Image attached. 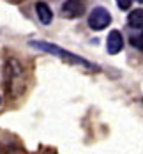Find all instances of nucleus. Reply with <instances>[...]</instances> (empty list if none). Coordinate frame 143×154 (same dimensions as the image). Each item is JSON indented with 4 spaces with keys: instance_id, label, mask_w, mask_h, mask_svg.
Listing matches in <instances>:
<instances>
[{
    "instance_id": "1",
    "label": "nucleus",
    "mask_w": 143,
    "mask_h": 154,
    "mask_svg": "<svg viewBox=\"0 0 143 154\" xmlns=\"http://www.w3.org/2000/svg\"><path fill=\"white\" fill-rule=\"evenodd\" d=\"M30 46L37 48V50H41V51H48V53H51V55H58L60 59L71 62V64H79V66H85V67H88V69H97L95 66H92L90 62H87L85 59H81L78 55L71 53V51H65V50H62L60 46H57V45L44 43V41H30Z\"/></svg>"
},
{
    "instance_id": "2",
    "label": "nucleus",
    "mask_w": 143,
    "mask_h": 154,
    "mask_svg": "<svg viewBox=\"0 0 143 154\" xmlns=\"http://www.w3.org/2000/svg\"><path fill=\"white\" fill-rule=\"evenodd\" d=\"M7 94L11 96H19L25 89V78H23V67L18 60H9L7 62Z\"/></svg>"
},
{
    "instance_id": "3",
    "label": "nucleus",
    "mask_w": 143,
    "mask_h": 154,
    "mask_svg": "<svg viewBox=\"0 0 143 154\" xmlns=\"http://www.w3.org/2000/svg\"><path fill=\"white\" fill-rule=\"evenodd\" d=\"M110 23H111V14L106 7L97 5V7H94L90 11V14H88V27L92 30H103Z\"/></svg>"
},
{
    "instance_id": "4",
    "label": "nucleus",
    "mask_w": 143,
    "mask_h": 154,
    "mask_svg": "<svg viewBox=\"0 0 143 154\" xmlns=\"http://www.w3.org/2000/svg\"><path fill=\"white\" fill-rule=\"evenodd\" d=\"M62 13L65 18H79L85 13V4L81 0H65L62 4Z\"/></svg>"
},
{
    "instance_id": "5",
    "label": "nucleus",
    "mask_w": 143,
    "mask_h": 154,
    "mask_svg": "<svg viewBox=\"0 0 143 154\" xmlns=\"http://www.w3.org/2000/svg\"><path fill=\"white\" fill-rule=\"evenodd\" d=\"M106 48H108V53L110 55H117L122 51L124 48V37L118 30H111L108 34V43H106Z\"/></svg>"
},
{
    "instance_id": "6",
    "label": "nucleus",
    "mask_w": 143,
    "mask_h": 154,
    "mask_svg": "<svg viewBox=\"0 0 143 154\" xmlns=\"http://www.w3.org/2000/svg\"><path fill=\"white\" fill-rule=\"evenodd\" d=\"M35 13H37V18L43 25H49L51 20H53V13L49 9V5L44 4V2H37L35 4Z\"/></svg>"
},
{
    "instance_id": "7",
    "label": "nucleus",
    "mask_w": 143,
    "mask_h": 154,
    "mask_svg": "<svg viewBox=\"0 0 143 154\" xmlns=\"http://www.w3.org/2000/svg\"><path fill=\"white\" fill-rule=\"evenodd\" d=\"M127 25L131 29L142 30V27H143V11L142 9H134V11L129 13V16H127Z\"/></svg>"
},
{
    "instance_id": "8",
    "label": "nucleus",
    "mask_w": 143,
    "mask_h": 154,
    "mask_svg": "<svg viewBox=\"0 0 143 154\" xmlns=\"http://www.w3.org/2000/svg\"><path fill=\"white\" fill-rule=\"evenodd\" d=\"M131 45L142 51V30H138V35H133L131 37Z\"/></svg>"
},
{
    "instance_id": "9",
    "label": "nucleus",
    "mask_w": 143,
    "mask_h": 154,
    "mask_svg": "<svg viewBox=\"0 0 143 154\" xmlns=\"http://www.w3.org/2000/svg\"><path fill=\"white\" fill-rule=\"evenodd\" d=\"M131 4H133V0H117L118 9H122V11H127L131 7Z\"/></svg>"
},
{
    "instance_id": "10",
    "label": "nucleus",
    "mask_w": 143,
    "mask_h": 154,
    "mask_svg": "<svg viewBox=\"0 0 143 154\" xmlns=\"http://www.w3.org/2000/svg\"><path fill=\"white\" fill-rule=\"evenodd\" d=\"M138 2H140V4H142V2H143V0H138Z\"/></svg>"
},
{
    "instance_id": "11",
    "label": "nucleus",
    "mask_w": 143,
    "mask_h": 154,
    "mask_svg": "<svg viewBox=\"0 0 143 154\" xmlns=\"http://www.w3.org/2000/svg\"><path fill=\"white\" fill-rule=\"evenodd\" d=\"M0 101H2V99H0Z\"/></svg>"
}]
</instances>
